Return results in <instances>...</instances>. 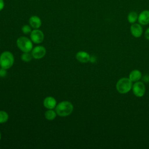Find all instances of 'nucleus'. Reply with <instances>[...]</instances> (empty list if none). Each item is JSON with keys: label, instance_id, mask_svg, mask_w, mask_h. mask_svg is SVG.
Listing matches in <instances>:
<instances>
[{"label": "nucleus", "instance_id": "nucleus-13", "mask_svg": "<svg viewBox=\"0 0 149 149\" xmlns=\"http://www.w3.org/2000/svg\"><path fill=\"white\" fill-rule=\"evenodd\" d=\"M142 77L141 73L137 69L133 70L129 75V78L132 82H136L139 81Z\"/></svg>", "mask_w": 149, "mask_h": 149}, {"label": "nucleus", "instance_id": "nucleus-21", "mask_svg": "<svg viewBox=\"0 0 149 149\" xmlns=\"http://www.w3.org/2000/svg\"><path fill=\"white\" fill-rule=\"evenodd\" d=\"M145 37L147 40H149V27L145 31Z\"/></svg>", "mask_w": 149, "mask_h": 149}, {"label": "nucleus", "instance_id": "nucleus-20", "mask_svg": "<svg viewBox=\"0 0 149 149\" xmlns=\"http://www.w3.org/2000/svg\"><path fill=\"white\" fill-rule=\"evenodd\" d=\"M143 81L144 82L148 83L149 82V74H146L143 77Z\"/></svg>", "mask_w": 149, "mask_h": 149}, {"label": "nucleus", "instance_id": "nucleus-3", "mask_svg": "<svg viewBox=\"0 0 149 149\" xmlns=\"http://www.w3.org/2000/svg\"><path fill=\"white\" fill-rule=\"evenodd\" d=\"M13 55L9 51H4L0 55V66L5 69L10 68L14 63Z\"/></svg>", "mask_w": 149, "mask_h": 149}, {"label": "nucleus", "instance_id": "nucleus-11", "mask_svg": "<svg viewBox=\"0 0 149 149\" xmlns=\"http://www.w3.org/2000/svg\"><path fill=\"white\" fill-rule=\"evenodd\" d=\"M29 22L30 26L34 29H37L40 28L42 24L41 19L38 16L36 15L31 16L29 18Z\"/></svg>", "mask_w": 149, "mask_h": 149}, {"label": "nucleus", "instance_id": "nucleus-8", "mask_svg": "<svg viewBox=\"0 0 149 149\" xmlns=\"http://www.w3.org/2000/svg\"><path fill=\"white\" fill-rule=\"evenodd\" d=\"M130 30L132 35L136 38L141 37L143 34V27L140 23H133L130 26Z\"/></svg>", "mask_w": 149, "mask_h": 149}, {"label": "nucleus", "instance_id": "nucleus-23", "mask_svg": "<svg viewBox=\"0 0 149 149\" xmlns=\"http://www.w3.org/2000/svg\"><path fill=\"white\" fill-rule=\"evenodd\" d=\"M95 61H96V57L95 56H90V62H91L92 63H94V62H95Z\"/></svg>", "mask_w": 149, "mask_h": 149}, {"label": "nucleus", "instance_id": "nucleus-17", "mask_svg": "<svg viewBox=\"0 0 149 149\" xmlns=\"http://www.w3.org/2000/svg\"><path fill=\"white\" fill-rule=\"evenodd\" d=\"M33 58V56L31 54H30V52H23V54L21 56V59L23 61L28 62H30Z\"/></svg>", "mask_w": 149, "mask_h": 149}, {"label": "nucleus", "instance_id": "nucleus-4", "mask_svg": "<svg viewBox=\"0 0 149 149\" xmlns=\"http://www.w3.org/2000/svg\"><path fill=\"white\" fill-rule=\"evenodd\" d=\"M17 47L23 52H30L33 49L32 41L24 36L20 37L16 41Z\"/></svg>", "mask_w": 149, "mask_h": 149}, {"label": "nucleus", "instance_id": "nucleus-12", "mask_svg": "<svg viewBox=\"0 0 149 149\" xmlns=\"http://www.w3.org/2000/svg\"><path fill=\"white\" fill-rule=\"evenodd\" d=\"M76 58L81 63H87L90 61V55L87 52L81 51L76 54Z\"/></svg>", "mask_w": 149, "mask_h": 149}, {"label": "nucleus", "instance_id": "nucleus-2", "mask_svg": "<svg viewBox=\"0 0 149 149\" xmlns=\"http://www.w3.org/2000/svg\"><path fill=\"white\" fill-rule=\"evenodd\" d=\"M132 81L129 78H120L116 83V88L120 94H126L130 91L132 88Z\"/></svg>", "mask_w": 149, "mask_h": 149}, {"label": "nucleus", "instance_id": "nucleus-5", "mask_svg": "<svg viewBox=\"0 0 149 149\" xmlns=\"http://www.w3.org/2000/svg\"><path fill=\"white\" fill-rule=\"evenodd\" d=\"M132 91L134 95L137 97H143L146 92V86L143 82L137 81L132 86Z\"/></svg>", "mask_w": 149, "mask_h": 149}, {"label": "nucleus", "instance_id": "nucleus-22", "mask_svg": "<svg viewBox=\"0 0 149 149\" xmlns=\"http://www.w3.org/2000/svg\"><path fill=\"white\" fill-rule=\"evenodd\" d=\"M4 6H5V3H4L3 0H0V11L3 9Z\"/></svg>", "mask_w": 149, "mask_h": 149}, {"label": "nucleus", "instance_id": "nucleus-14", "mask_svg": "<svg viewBox=\"0 0 149 149\" xmlns=\"http://www.w3.org/2000/svg\"><path fill=\"white\" fill-rule=\"evenodd\" d=\"M139 15L135 11H131L127 15V21L130 23H134L138 19Z\"/></svg>", "mask_w": 149, "mask_h": 149}, {"label": "nucleus", "instance_id": "nucleus-15", "mask_svg": "<svg viewBox=\"0 0 149 149\" xmlns=\"http://www.w3.org/2000/svg\"><path fill=\"white\" fill-rule=\"evenodd\" d=\"M45 118L48 120H54L56 115L57 113L56 112V111H54L53 109H48L45 112Z\"/></svg>", "mask_w": 149, "mask_h": 149}, {"label": "nucleus", "instance_id": "nucleus-6", "mask_svg": "<svg viewBox=\"0 0 149 149\" xmlns=\"http://www.w3.org/2000/svg\"><path fill=\"white\" fill-rule=\"evenodd\" d=\"M30 39L34 43H41L44 39V34L43 32L37 29L31 31L30 33Z\"/></svg>", "mask_w": 149, "mask_h": 149}, {"label": "nucleus", "instance_id": "nucleus-19", "mask_svg": "<svg viewBox=\"0 0 149 149\" xmlns=\"http://www.w3.org/2000/svg\"><path fill=\"white\" fill-rule=\"evenodd\" d=\"M7 72H6V69L1 68V69H0V77H5L6 75Z\"/></svg>", "mask_w": 149, "mask_h": 149}, {"label": "nucleus", "instance_id": "nucleus-16", "mask_svg": "<svg viewBox=\"0 0 149 149\" xmlns=\"http://www.w3.org/2000/svg\"><path fill=\"white\" fill-rule=\"evenodd\" d=\"M8 119V113L4 111H0V123H3L6 122Z\"/></svg>", "mask_w": 149, "mask_h": 149}, {"label": "nucleus", "instance_id": "nucleus-24", "mask_svg": "<svg viewBox=\"0 0 149 149\" xmlns=\"http://www.w3.org/2000/svg\"><path fill=\"white\" fill-rule=\"evenodd\" d=\"M1 139V132H0V140Z\"/></svg>", "mask_w": 149, "mask_h": 149}, {"label": "nucleus", "instance_id": "nucleus-10", "mask_svg": "<svg viewBox=\"0 0 149 149\" xmlns=\"http://www.w3.org/2000/svg\"><path fill=\"white\" fill-rule=\"evenodd\" d=\"M43 105L48 109H53L56 106V101L53 97L48 96L44 100Z\"/></svg>", "mask_w": 149, "mask_h": 149}, {"label": "nucleus", "instance_id": "nucleus-18", "mask_svg": "<svg viewBox=\"0 0 149 149\" xmlns=\"http://www.w3.org/2000/svg\"><path fill=\"white\" fill-rule=\"evenodd\" d=\"M31 27L29 25L27 24H25L24 26H23V27H22V31L24 34H27L29 33H30L31 32Z\"/></svg>", "mask_w": 149, "mask_h": 149}, {"label": "nucleus", "instance_id": "nucleus-9", "mask_svg": "<svg viewBox=\"0 0 149 149\" xmlns=\"http://www.w3.org/2000/svg\"><path fill=\"white\" fill-rule=\"evenodd\" d=\"M138 22L141 25H147L149 23V10H144L140 13L138 16Z\"/></svg>", "mask_w": 149, "mask_h": 149}, {"label": "nucleus", "instance_id": "nucleus-7", "mask_svg": "<svg viewBox=\"0 0 149 149\" xmlns=\"http://www.w3.org/2000/svg\"><path fill=\"white\" fill-rule=\"evenodd\" d=\"M46 54V49L41 45L36 46L31 50V55L33 58L35 59H41L43 58Z\"/></svg>", "mask_w": 149, "mask_h": 149}, {"label": "nucleus", "instance_id": "nucleus-1", "mask_svg": "<svg viewBox=\"0 0 149 149\" xmlns=\"http://www.w3.org/2000/svg\"><path fill=\"white\" fill-rule=\"evenodd\" d=\"M73 111V104L68 101H63L60 102L55 107V111L57 115L61 117L67 116L70 115Z\"/></svg>", "mask_w": 149, "mask_h": 149}]
</instances>
